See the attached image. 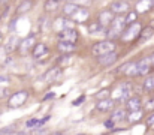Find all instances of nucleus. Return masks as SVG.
Returning <instances> with one entry per match:
<instances>
[{
	"instance_id": "obj_12",
	"label": "nucleus",
	"mask_w": 154,
	"mask_h": 135,
	"mask_svg": "<svg viewBox=\"0 0 154 135\" xmlns=\"http://www.w3.org/2000/svg\"><path fill=\"white\" fill-rule=\"evenodd\" d=\"M76 48L75 42H70V41H58L57 44V50L63 54H69V53H73Z\"/></svg>"
},
{
	"instance_id": "obj_21",
	"label": "nucleus",
	"mask_w": 154,
	"mask_h": 135,
	"mask_svg": "<svg viewBox=\"0 0 154 135\" xmlns=\"http://www.w3.org/2000/svg\"><path fill=\"white\" fill-rule=\"evenodd\" d=\"M151 8H154L151 0H141V2H138V3H136V12H138V14H139V12H141V14L148 12Z\"/></svg>"
},
{
	"instance_id": "obj_26",
	"label": "nucleus",
	"mask_w": 154,
	"mask_h": 135,
	"mask_svg": "<svg viewBox=\"0 0 154 135\" xmlns=\"http://www.w3.org/2000/svg\"><path fill=\"white\" fill-rule=\"evenodd\" d=\"M136 18H138V12H136V11H129L127 15H126V18H124L126 26H130V24L136 23Z\"/></svg>"
},
{
	"instance_id": "obj_17",
	"label": "nucleus",
	"mask_w": 154,
	"mask_h": 135,
	"mask_svg": "<svg viewBox=\"0 0 154 135\" xmlns=\"http://www.w3.org/2000/svg\"><path fill=\"white\" fill-rule=\"evenodd\" d=\"M47 120H50V116L45 117V119H30V120L26 123V126L30 128V129H33V131H38L39 128H42V126L45 125Z\"/></svg>"
},
{
	"instance_id": "obj_14",
	"label": "nucleus",
	"mask_w": 154,
	"mask_h": 135,
	"mask_svg": "<svg viewBox=\"0 0 154 135\" xmlns=\"http://www.w3.org/2000/svg\"><path fill=\"white\" fill-rule=\"evenodd\" d=\"M138 30H141V27L136 24V23H133V24H130L129 26V29L126 30L127 33H123V39L124 41H129V39H136V36H138Z\"/></svg>"
},
{
	"instance_id": "obj_37",
	"label": "nucleus",
	"mask_w": 154,
	"mask_h": 135,
	"mask_svg": "<svg viewBox=\"0 0 154 135\" xmlns=\"http://www.w3.org/2000/svg\"><path fill=\"white\" fill-rule=\"evenodd\" d=\"M52 96H54V93H50V95H47V96L44 98V101H47V99H51Z\"/></svg>"
},
{
	"instance_id": "obj_16",
	"label": "nucleus",
	"mask_w": 154,
	"mask_h": 135,
	"mask_svg": "<svg viewBox=\"0 0 154 135\" xmlns=\"http://www.w3.org/2000/svg\"><path fill=\"white\" fill-rule=\"evenodd\" d=\"M112 20H114V14L111 12V9L109 11H105V12H102L100 15H99V24L102 26V27H108L111 23H112Z\"/></svg>"
},
{
	"instance_id": "obj_23",
	"label": "nucleus",
	"mask_w": 154,
	"mask_h": 135,
	"mask_svg": "<svg viewBox=\"0 0 154 135\" xmlns=\"http://www.w3.org/2000/svg\"><path fill=\"white\" fill-rule=\"evenodd\" d=\"M118 72H124V74H127V75H132V77H135L136 75V63H126L124 66H121L120 69H118Z\"/></svg>"
},
{
	"instance_id": "obj_25",
	"label": "nucleus",
	"mask_w": 154,
	"mask_h": 135,
	"mask_svg": "<svg viewBox=\"0 0 154 135\" xmlns=\"http://www.w3.org/2000/svg\"><path fill=\"white\" fill-rule=\"evenodd\" d=\"M32 8H33V2H32V0H24V2L20 3L17 12H18V14H26V12H29Z\"/></svg>"
},
{
	"instance_id": "obj_10",
	"label": "nucleus",
	"mask_w": 154,
	"mask_h": 135,
	"mask_svg": "<svg viewBox=\"0 0 154 135\" xmlns=\"http://www.w3.org/2000/svg\"><path fill=\"white\" fill-rule=\"evenodd\" d=\"M117 59H118V54L115 53V50L114 51H109V53H105L102 56H99V65H102V66H111V65H114L117 62Z\"/></svg>"
},
{
	"instance_id": "obj_1",
	"label": "nucleus",
	"mask_w": 154,
	"mask_h": 135,
	"mask_svg": "<svg viewBox=\"0 0 154 135\" xmlns=\"http://www.w3.org/2000/svg\"><path fill=\"white\" fill-rule=\"evenodd\" d=\"M130 90H132V86L130 83H120L114 92H112V99L114 101H118V102H126L129 99V95H130Z\"/></svg>"
},
{
	"instance_id": "obj_19",
	"label": "nucleus",
	"mask_w": 154,
	"mask_h": 135,
	"mask_svg": "<svg viewBox=\"0 0 154 135\" xmlns=\"http://www.w3.org/2000/svg\"><path fill=\"white\" fill-rule=\"evenodd\" d=\"M141 98H138V96H133V98H129L127 101H126V107H127V110L129 111H135V110H139L141 108Z\"/></svg>"
},
{
	"instance_id": "obj_8",
	"label": "nucleus",
	"mask_w": 154,
	"mask_h": 135,
	"mask_svg": "<svg viewBox=\"0 0 154 135\" xmlns=\"http://www.w3.org/2000/svg\"><path fill=\"white\" fill-rule=\"evenodd\" d=\"M151 59L150 57H145L142 59L139 63H136V75H147L150 71H151Z\"/></svg>"
},
{
	"instance_id": "obj_11",
	"label": "nucleus",
	"mask_w": 154,
	"mask_h": 135,
	"mask_svg": "<svg viewBox=\"0 0 154 135\" xmlns=\"http://www.w3.org/2000/svg\"><path fill=\"white\" fill-rule=\"evenodd\" d=\"M153 35H154V29L151 26H147V27H144V29L138 33L135 42H145V41H148Z\"/></svg>"
},
{
	"instance_id": "obj_5",
	"label": "nucleus",
	"mask_w": 154,
	"mask_h": 135,
	"mask_svg": "<svg viewBox=\"0 0 154 135\" xmlns=\"http://www.w3.org/2000/svg\"><path fill=\"white\" fill-rule=\"evenodd\" d=\"M58 39L60 41H70V42H76L78 39V33L75 29H69V27H64L63 30L58 32Z\"/></svg>"
},
{
	"instance_id": "obj_34",
	"label": "nucleus",
	"mask_w": 154,
	"mask_h": 135,
	"mask_svg": "<svg viewBox=\"0 0 154 135\" xmlns=\"http://www.w3.org/2000/svg\"><path fill=\"white\" fill-rule=\"evenodd\" d=\"M147 125H148V126H153L154 125V114H151V116L147 119Z\"/></svg>"
},
{
	"instance_id": "obj_18",
	"label": "nucleus",
	"mask_w": 154,
	"mask_h": 135,
	"mask_svg": "<svg viewBox=\"0 0 154 135\" xmlns=\"http://www.w3.org/2000/svg\"><path fill=\"white\" fill-rule=\"evenodd\" d=\"M18 45H20L18 36L12 35V36L6 41V44H5V51H6V53H12V51H15V50L18 48Z\"/></svg>"
},
{
	"instance_id": "obj_22",
	"label": "nucleus",
	"mask_w": 154,
	"mask_h": 135,
	"mask_svg": "<svg viewBox=\"0 0 154 135\" xmlns=\"http://www.w3.org/2000/svg\"><path fill=\"white\" fill-rule=\"evenodd\" d=\"M126 110H123V108H118V110H115L112 114H111V120L114 122V123H120V122H123V120H126Z\"/></svg>"
},
{
	"instance_id": "obj_38",
	"label": "nucleus",
	"mask_w": 154,
	"mask_h": 135,
	"mask_svg": "<svg viewBox=\"0 0 154 135\" xmlns=\"http://www.w3.org/2000/svg\"><path fill=\"white\" fill-rule=\"evenodd\" d=\"M5 81H8V78L3 77V75H0V83H5Z\"/></svg>"
},
{
	"instance_id": "obj_20",
	"label": "nucleus",
	"mask_w": 154,
	"mask_h": 135,
	"mask_svg": "<svg viewBox=\"0 0 154 135\" xmlns=\"http://www.w3.org/2000/svg\"><path fill=\"white\" fill-rule=\"evenodd\" d=\"M33 47H35V36H29V38H26L21 44L18 45V48L21 50V53H27L29 50H33Z\"/></svg>"
},
{
	"instance_id": "obj_33",
	"label": "nucleus",
	"mask_w": 154,
	"mask_h": 135,
	"mask_svg": "<svg viewBox=\"0 0 154 135\" xmlns=\"http://www.w3.org/2000/svg\"><path fill=\"white\" fill-rule=\"evenodd\" d=\"M109 95H111V92H109V90H102V93H97L96 96H97V98H100V99H103V98H108Z\"/></svg>"
},
{
	"instance_id": "obj_13",
	"label": "nucleus",
	"mask_w": 154,
	"mask_h": 135,
	"mask_svg": "<svg viewBox=\"0 0 154 135\" xmlns=\"http://www.w3.org/2000/svg\"><path fill=\"white\" fill-rule=\"evenodd\" d=\"M114 105H115V104H114V99H111V98H105V99H100V101L97 102L96 108H97L100 113H105V111L112 110Z\"/></svg>"
},
{
	"instance_id": "obj_41",
	"label": "nucleus",
	"mask_w": 154,
	"mask_h": 135,
	"mask_svg": "<svg viewBox=\"0 0 154 135\" xmlns=\"http://www.w3.org/2000/svg\"><path fill=\"white\" fill-rule=\"evenodd\" d=\"M151 2H153V6H154V0H151Z\"/></svg>"
},
{
	"instance_id": "obj_7",
	"label": "nucleus",
	"mask_w": 154,
	"mask_h": 135,
	"mask_svg": "<svg viewBox=\"0 0 154 135\" xmlns=\"http://www.w3.org/2000/svg\"><path fill=\"white\" fill-rule=\"evenodd\" d=\"M129 11H130V6H129V3L124 2V0H117V2H114V3L111 5V12H112V14L120 15V14H127Z\"/></svg>"
},
{
	"instance_id": "obj_4",
	"label": "nucleus",
	"mask_w": 154,
	"mask_h": 135,
	"mask_svg": "<svg viewBox=\"0 0 154 135\" xmlns=\"http://www.w3.org/2000/svg\"><path fill=\"white\" fill-rule=\"evenodd\" d=\"M115 50V44L112 41H100V42H96L91 48V53L94 56H102L105 53H109V51H114Z\"/></svg>"
},
{
	"instance_id": "obj_9",
	"label": "nucleus",
	"mask_w": 154,
	"mask_h": 135,
	"mask_svg": "<svg viewBox=\"0 0 154 135\" xmlns=\"http://www.w3.org/2000/svg\"><path fill=\"white\" fill-rule=\"evenodd\" d=\"M61 74H63L61 66H54V68H51L50 71L45 72L44 81H45V83H54V81H57V80L61 77Z\"/></svg>"
},
{
	"instance_id": "obj_24",
	"label": "nucleus",
	"mask_w": 154,
	"mask_h": 135,
	"mask_svg": "<svg viewBox=\"0 0 154 135\" xmlns=\"http://www.w3.org/2000/svg\"><path fill=\"white\" fill-rule=\"evenodd\" d=\"M142 111H141V108L139 110H135V111H130V114L126 117V120L129 122V123H136V122H141L142 120Z\"/></svg>"
},
{
	"instance_id": "obj_35",
	"label": "nucleus",
	"mask_w": 154,
	"mask_h": 135,
	"mask_svg": "<svg viewBox=\"0 0 154 135\" xmlns=\"http://www.w3.org/2000/svg\"><path fill=\"white\" fill-rule=\"evenodd\" d=\"M6 92H8V89H5V87L0 86V99H2L3 96H6Z\"/></svg>"
},
{
	"instance_id": "obj_42",
	"label": "nucleus",
	"mask_w": 154,
	"mask_h": 135,
	"mask_svg": "<svg viewBox=\"0 0 154 135\" xmlns=\"http://www.w3.org/2000/svg\"><path fill=\"white\" fill-rule=\"evenodd\" d=\"M57 2H61V0H57Z\"/></svg>"
},
{
	"instance_id": "obj_39",
	"label": "nucleus",
	"mask_w": 154,
	"mask_h": 135,
	"mask_svg": "<svg viewBox=\"0 0 154 135\" xmlns=\"http://www.w3.org/2000/svg\"><path fill=\"white\" fill-rule=\"evenodd\" d=\"M150 59H151V63L154 65V54H151V57H150Z\"/></svg>"
},
{
	"instance_id": "obj_6",
	"label": "nucleus",
	"mask_w": 154,
	"mask_h": 135,
	"mask_svg": "<svg viewBox=\"0 0 154 135\" xmlns=\"http://www.w3.org/2000/svg\"><path fill=\"white\" fill-rule=\"evenodd\" d=\"M48 54H50V51L45 44H35V47H33V59L35 60L41 62V60L47 59Z\"/></svg>"
},
{
	"instance_id": "obj_31",
	"label": "nucleus",
	"mask_w": 154,
	"mask_h": 135,
	"mask_svg": "<svg viewBox=\"0 0 154 135\" xmlns=\"http://www.w3.org/2000/svg\"><path fill=\"white\" fill-rule=\"evenodd\" d=\"M84 99H85V96L82 95V96H79V98H76V99H75V101L72 102V105H73V107H78V105H81V104L84 102Z\"/></svg>"
},
{
	"instance_id": "obj_3",
	"label": "nucleus",
	"mask_w": 154,
	"mask_h": 135,
	"mask_svg": "<svg viewBox=\"0 0 154 135\" xmlns=\"http://www.w3.org/2000/svg\"><path fill=\"white\" fill-rule=\"evenodd\" d=\"M126 27V23H124V18H114L112 23L108 26V36L109 38H115L118 35L123 33Z\"/></svg>"
},
{
	"instance_id": "obj_29",
	"label": "nucleus",
	"mask_w": 154,
	"mask_h": 135,
	"mask_svg": "<svg viewBox=\"0 0 154 135\" xmlns=\"http://www.w3.org/2000/svg\"><path fill=\"white\" fill-rule=\"evenodd\" d=\"M58 3H60V2H57V0H47L45 9H47V11H54V9L58 8Z\"/></svg>"
},
{
	"instance_id": "obj_27",
	"label": "nucleus",
	"mask_w": 154,
	"mask_h": 135,
	"mask_svg": "<svg viewBox=\"0 0 154 135\" xmlns=\"http://www.w3.org/2000/svg\"><path fill=\"white\" fill-rule=\"evenodd\" d=\"M76 9H78V6H76L75 3H67V5H64V8H63V14L72 17V15L76 12Z\"/></svg>"
},
{
	"instance_id": "obj_30",
	"label": "nucleus",
	"mask_w": 154,
	"mask_h": 135,
	"mask_svg": "<svg viewBox=\"0 0 154 135\" xmlns=\"http://www.w3.org/2000/svg\"><path fill=\"white\" fill-rule=\"evenodd\" d=\"M102 29H103V27L100 26V24H99V21H96V23L90 24V27H88V32H90V33H99Z\"/></svg>"
},
{
	"instance_id": "obj_36",
	"label": "nucleus",
	"mask_w": 154,
	"mask_h": 135,
	"mask_svg": "<svg viewBox=\"0 0 154 135\" xmlns=\"http://www.w3.org/2000/svg\"><path fill=\"white\" fill-rule=\"evenodd\" d=\"M147 108H148V110H154V99H153V101H150V102H148Z\"/></svg>"
},
{
	"instance_id": "obj_2",
	"label": "nucleus",
	"mask_w": 154,
	"mask_h": 135,
	"mask_svg": "<svg viewBox=\"0 0 154 135\" xmlns=\"http://www.w3.org/2000/svg\"><path fill=\"white\" fill-rule=\"evenodd\" d=\"M27 98H29V93H27L26 90L15 92V93L9 98V101H8V107H9V108H20L21 105L26 104Z\"/></svg>"
},
{
	"instance_id": "obj_32",
	"label": "nucleus",
	"mask_w": 154,
	"mask_h": 135,
	"mask_svg": "<svg viewBox=\"0 0 154 135\" xmlns=\"http://www.w3.org/2000/svg\"><path fill=\"white\" fill-rule=\"evenodd\" d=\"M103 126H105V128H106V129H112V128H114V126H115V123H114V122H112V120H111V119H109V120H106V122H105V123H103Z\"/></svg>"
},
{
	"instance_id": "obj_28",
	"label": "nucleus",
	"mask_w": 154,
	"mask_h": 135,
	"mask_svg": "<svg viewBox=\"0 0 154 135\" xmlns=\"http://www.w3.org/2000/svg\"><path fill=\"white\" fill-rule=\"evenodd\" d=\"M144 90L145 92H153L154 90V77H147L144 80Z\"/></svg>"
},
{
	"instance_id": "obj_40",
	"label": "nucleus",
	"mask_w": 154,
	"mask_h": 135,
	"mask_svg": "<svg viewBox=\"0 0 154 135\" xmlns=\"http://www.w3.org/2000/svg\"><path fill=\"white\" fill-rule=\"evenodd\" d=\"M2 39H3V35H2V32H0V41H2Z\"/></svg>"
},
{
	"instance_id": "obj_15",
	"label": "nucleus",
	"mask_w": 154,
	"mask_h": 135,
	"mask_svg": "<svg viewBox=\"0 0 154 135\" xmlns=\"http://www.w3.org/2000/svg\"><path fill=\"white\" fill-rule=\"evenodd\" d=\"M88 9H85V8H78L76 9V12L72 15V20L73 21H76V23H84L87 18H88Z\"/></svg>"
}]
</instances>
